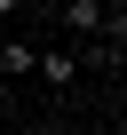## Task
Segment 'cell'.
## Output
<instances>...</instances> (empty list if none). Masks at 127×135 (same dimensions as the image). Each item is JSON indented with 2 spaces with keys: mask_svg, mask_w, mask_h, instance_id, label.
I'll return each mask as SVG.
<instances>
[{
  "mask_svg": "<svg viewBox=\"0 0 127 135\" xmlns=\"http://www.w3.org/2000/svg\"><path fill=\"white\" fill-rule=\"evenodd\" d=\"M32 80H40L48 95H72L87 72H80V56H72V48H40V56H32Z\"/></svg>",
  "mask_w": 127,
  "mask_h": 135,
  "instance_id": "6da1fadb",
  "label": "cell"
},
{
  "mask_svg": "<svg viewBox=\"0 0 127 135\" xmlns=\"http://www.w3.org/2000/svg\"><path fill=\"white\" fill-rule=\"evenodd\" d=\"M32 56H40V40H24V32H8V40H0V72H8L16 88L32 80Z\"/></svg>",
  "mask_w": 127,
  "mask_h": 135,
  "instance_id": "7a4b0ae2",
  "label": "cell"
},
{
  "mask_svg": "<svg viewBox=\"0 0 127 135\" xmlns=\"http://www.w3.org/2000/svg\"><path fill=\"white\" fill-rule=\"evenodd\" d=\"M8 111H16V80L0 72V119H8Z\"/></svg>",
  "mask_w": 127,
  "mask_h": 135,
  "instance_id": "3957f363",
  "label": "cell"
},
{
  "mask_svg": "<svg viewBox=\"0 0 127 135\" xmlns=\"http://www.w3.org/2000/svg\"><path fill=\"white\" fill-rule=\"evenodd\" d=\"M24 8H32V0H0V24H16V16H24Z\"/></svg>",
  "mask_w": 127,
  "mask_h": 135,
  "instance_id": "277c9868",
  "label": "cell"
},
{
  "mask_svg": "<svg viewBox=\"0 0 127 135\" xmlns=\"http://www.w3.org/2000/svg\"><path fill=\"white\" fill-rule=\"evenodd\" d=\"M32 135H64V127H56V119H48V127H32Z\"/></svg>",
  "mask_w": 127,
  "mask_h": 135,
  "instance_id": "5b68a950",
  "label": "cell"
}]
</instances>
